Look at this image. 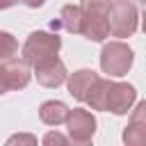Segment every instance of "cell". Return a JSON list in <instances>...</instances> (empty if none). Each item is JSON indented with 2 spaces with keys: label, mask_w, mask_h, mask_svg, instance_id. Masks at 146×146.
Wrapping results in <instances>:
<instances>
[{
  "label": "cell",
  "mask_w": 146,
  "mask_h": 146,
  "mask_svg": "<svg viewBox=\"0 0 146 146\" xmlns=\"http://www.w3.org/2000/svg\"><path fill=\"white\" fill-rule=\"evenodd\" d=\"M84 7L89 9V39L100 41L110 32V2L107 0H84Z\"/></svg>",
  "instance_id": "1"
},
{
  "label": "cell",
  "mask_w": 146,
  "mask_h": 146,
  "mask_svg": "<svg viewBox=\"0 0 146 146\" xmlns=\"http://www.w3.org/2000/svg\"><path fill=\"white\" fill-rule=\"evenodd\" d=\"M59 48V39L43 34V32H34L30 36V41L25 43V57L30 62H41L46 57H52Z\"/></svg>",
  "instance_id": "2"
},
{
  "label": "cell",
  "mask_w": 146,
  "mask_h": 146,
  "mask_svg": "<svg viewBox=\"0 0 146 146\" xmlns=\"http://www.w3.org/2000/svg\"><path fill=\"white\" fill-rule=\"evenodd\" d=\"M130 62H132V52H130V48H125L121 43H112L103 52V68L110 71L112 75H123L128 71Z\"/></svg>",
  "instance_id": "3"
},
{
  "label": "cell",
  "mask_w": 146,
  "mask_h": 146,
  "mask_svg": "<svg viewBox=\"0 0 146 146\" xmlns=\"http://www.w3.org/2000/svg\"><path fill=\"white\" fill-rule=\"evenodd\" d=\"M110 30H112L116 36L130 34V32L135 30V9H132L130 5H125V2H121V5L114 9L112 18H110Z\"/></svg>",
  "instance_id": "4"
},
{
  "label": "cell",
  "mask_w": 146,
  "mask_h": 146,
  "mask_svg": "<svg viewBox=\"0 0 146 146\" xmlns=\"http://www.w3.org/2000/svg\"><path fill=\"white\" fill-rule=\"evenodd\" d=\"M96 80V75L91 71H80L71 78V94H75L78 98H84V89L91 87V82Z\"/></svg>",
  "instance_id": "5"
},
{
  "label": "cell",
  "mask_w": 146,
  "mask_h": 146,
  "mask_svg": "<svg viewBox=\"0 0 146 146\" xmlns=\"http://www.w3.org/2000/svg\"><path fill=\"white\" fill-rule=\"evenodd\" d=\"M14 50H16V41H14L9 34L0 32V57H9Z\"/></svg>",
  "instance_id": "6"
},
{
  "label": "cell",
  "mask_w": 146,
  "mask_h": 146,
  "mask_svg": "<svg viewBox=\"0 0 146 146\" xmlns=\"http://www.w3.org/2000/svg\"><path fill=\"white\" fill-rule=\"evenodd\" d=\"M25 2H27V5H32V7H36V5H41L43 0H25Z\"/></svg>",
  "instance_id": "7"
},
{
  "label": "cell",
  "mask_w": 146,
  "mask_h": 146,
  "mask_svg": "<svg viewBox=\"0 0 146 146\" xmlns=\"http://www.w3.org/2000/svg\"><path fill=\"white\" fill-rule=\"evenodd\" d=\"M11 2H14V0H0V7H9Z\"/></svg>",
  "instance_id": "8"
}]
</instances>
